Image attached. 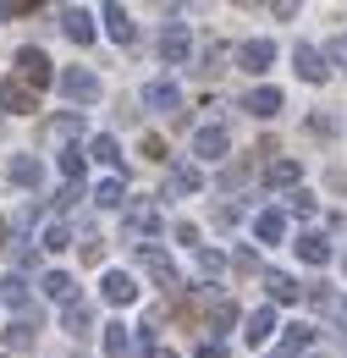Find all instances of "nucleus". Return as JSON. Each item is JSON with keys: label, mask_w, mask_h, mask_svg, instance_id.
<instances>
[{"label": "nucleus", "mask_w": 347, "mask_h": 358, "mask_svg": "<svg viewBox=\"0 0 347 358\" xmlns=\"http://www.w3.org/2000/svg\"><path fill=\"white\" fill-rule=\"evenodd\" d=\"M11 66H17V83H22V89H34V94H44L50 89V83H55V66H50V55H44V50H17V61H11Z\"/></svg>", "instance_id": "1"}, {"label": "nucleus", "mask_w": 347, "mask_h": 358, "mask_svg": "<svg viewBox=\"0 0 347 358\" xmlns=\"http://www.w3.org/2000/svg\"><path fill=\"white\" fill-rule=\"evenodd\" d=\"M55 89L66 94V99H78V105H94V99H99V78H94L88 66H66V72L55 78Z\"/></svg>", "instance_id": "2"}, {"label": "nucleus", "mask_w": 347, "mask_h": 358, "mask_svg": "<svg viewBox=\"0 0 347 358\" xmlns=\"http://www.w3.org/2000/svg\"><path fill=\"white\" fill-rule=\"evenodd\" d=\"M138 265L149 270V275H155L166 292H176V265L166 259V254H160V248H155V243H138Z\"/></svg>", "instance_id": "3"}, {"label": "nucleus", "mask_w": 347, "mask_h": 358, "mask_svg": "<svg viewBox=\"0 0 347 358\" xmlns=\"http://www.w3.org/2000/svg\"><path fill=\"white\" fill-rule=\"evenodd\" d=\"M143 110H160V116H176V110H182V94H176V83H166V78L143 83Z\"/></svg>", "instance_id": "4"}, {"label": "nucleus", "mask_w": 347, "mask_h": 358, "mask_svg": "<svg viewBox=\"0 0 347 358\" xmlns=\"http://www.w3.org/2000/svg\"><path fill=\"white\" fill-rule=\"evenodd\" d=\"M187 55H193V39H187L182 22H171V28L160 34V61H166V66H187Z\"/></svg>", "instance_id": "5"}, {"label": "nucleus", "mask_w": 347, "mask_h": 358, "mask_svg": "<svg viewBox=\"0 0 347 358\" xmlns=\"http://www.w3.org/2000/svg\"><path fill=\"white\" fill-rule=\"evenodd\" d=\"M0 110H11V116H34V110H39V94L22 89L17 78H6V83H0Z\"/></svg>", "instance_id": "6"}, {"label": "nucleus", "mask_w": 347, "mask_h": 358, "mask_svg": "<svg viewBox=\"0 0 347 358\" xmlns=\"http://www.w3.org/2000/svg\"><path fill=\"white\" fill-rule=\"evenodd\" d=\"M237 66L243 72H270L276 66V39H248V45L237 50Z\"/></svg>", "instance_id": "7"}, {"label": "nucleus", "mask_w": 347, "mask_h": 358, "mask_svg": "<svg viewBox=\"0 0 347 358\" xmlns=\"http://www.w3.org/2000/svg\"><path fill=\"white\" fill-rule=\"evenodd\" d=\"M193 155L226 160V155H232V133H226V127H199V133H193Z\"/></svg>", "instance_id": "8"}, {"label": "nucleus", "mask_w": 347, "mask_h": 358, "mask_svg": "<svg viewBox=\"0 0 347 358\" xmlns=\"http://www.w3.org/2000/svg\"><path fill=\"white\" fill-rule=\"evenodd\" d=\"M39 287H44V298H50V303H61V309H78V281H72L66 270H50Z\"/></svg>", "instance_id": "9"}, {"label": "nucleus", "mask_w": 347, "mask_h": 358, "mask_svg": "<svg viewBox=\"0 0 347 358\" xmlns=\"http://www.w3.org/2000/svg\"><path fill=\"white\" fill-rule=\"evenodd\" d=\"M105 34H111L116 45H138V22L127 17V6H116V0L105 6Z\"/></svg>", "instance_id": "10"}, {"label": "nucleus", "mask_w": 347, "mask_h": 358, "mask_svg": "<svg viewBox=\"0 0 347 358\" xmlns=\"http://www.w3.org/2000/svg\"><path fill=\"white\" fill-rule=\"evenodd\" d=\"M99 292H105V303H116V309H122V303H132V298H138V281H132L127 270H105Z\"/></svg>", "instance_id": "11"}, {"label": "nucleus", "mask_w": 347, "mask_h": 358, "mask_svg": "<svg viewBox=\"0 0 347 358\" xmlns=\"http://www.w3.org/2000/svg\"><path fill=\"white\" fill-rule=\"evenodd\" d=\"M292 61H298V78H304V83H325V72H331V66H325V50H314V45H298Z\"/></svg>", "instance_id": "12"}, {"label": "nucleus", "mask_w": 347, "mask_h": 358, "mask_svg": "<svg viewBox=\"0 0 347 358\" xmlns=\"http://www.w3.org/2000/svg\"><path fill=\"white\" fill-rule=\"evenodd\" d=\"M61 28H66L72 45H94V17H88L83 6H66V11H61Z\"/></svg>", "instance_id": "13"}, {"label": "nucleus", "mask_w": 347, "mask_h": 358, "mask_svg": "<svg viewBox=\"0 0 347 358\" xmlns=\"http://www.w3.org/2000/svg\"><path fill=\"white\" fill-rule=\"evenodd\" d=\"M204 187V177L193 171V166H171L166 171V199H187V193H199Z\"/></svg>", "instance_id": "14"}, {"label": "nucleus", "mask_w": 347, "mask_h": 358, "mask_svg": "<svg viewBox=\"0 0 347 358\" xmlns=\"http://www.w3.org/2000/svg\"><path fill=\"white\" fill-rule=\"evenodd\" d=\"M34 342H39V314H17V325L6 331V348L22 353V348H34Z\"/></svg>", "instance_id": "15"}, {"label": "nucleus", "mask_w": 347, "mask_h": 358, "mask_svg": "<svg viewBox=\"0 0 347 358\" xmlns=\"http://www.w3.org/2000/svg\"><path fill=\"white\" fill-rule=\"evenodd\" d=\"M99 331H105V336H99V348H105V353L111 358H132V325H122V320H111V325H99Z\"/></svg>", "instance_id": "16"}, {"label": "nucleus", "mask_w": 347, "mask_h": 358, "mask_svg": "<svg viewBox=\"0 0 347 358\" xmlns=\"http://www.w3.org/2000/svg\"><path fill=\"white\" fill-rule=\"evenodd\" d=\"M11 182H17V187H39L44 182V160L39 155H11Z\"/></svg>", "instance_id": "17"}, {"label": "nucleus", "mask_w": 347, "mask_h": 358, "mask_svg": "<svg viewBox=\"0 0 347 358\" xmlns=\"http://www.w3.org/2000/svg\"><path fill=\"white\" fill-rule=\"evenodd\" d=\"M237 105H243L248 116H276V110H281V89H248Z\"/></svg>", "instance_id": "18"}, {"label": "nucleus", "mask_w": 347, "mask_h": 358, "mask_svg": "<svg viewBox=\"0 0 347 358\" xmlns=\"http://www.w3.org/2000/svg\"><path fill=\"white\" fill-rule=\"evenodd\" d=\"M298 259H304V265H331V243H325V231H304V237H298Z\"/></svg>", "instance_id": "19"}, {"label": "nucleus", "mask_w": 347, "mask_h": 358, "mask_svg": "<svg viewBox=\"0 0 347 358\" xmlns=\"http://www.w3.org/2000/svg\"><path fill=\"white\" fill-rule=\"evenodd\" d=\"M264 292H270V303H298V298H304V287H298L292 275H281V270L264 275Z\"/></svg>", "instance_id": "20"}, {"label": "nucleus", "mask_w": 347, "mask_h": 358, "mask_svg": "<svg viewBox=\"0 0 347 358\" xmlns=\"http://www.w3.org/2000/svg\"><path fill=\"white\" fill-rule=\"evenodd\" d=\"M276 331V309H260L243 320V342H254V348H264V336Z\"/></svg>", "instance_id": "21"}, {"label": "nucleus", "mask_w": 347, "mask_h": 358, "mask_svg": "<svg viewBox=\"0 0 347 358\" xmlns=\"http://www.w3.org/2000/svg\"><path fill=\"white\" fill-rule=\"evenodd\" d=\"M160 231V215L149 210V204H132L127 210V237H155Z\"/></svg>", "instance_id": "22"}, {"label": "nucleus", "mask_w": 347, "mask_h": 358, "mask_svg": "<svg viewBox=\"0 0 347 358\" xmlns=\"http://www.w3.org/2000/svg\"><path fill=\"white\" fill-rule=\"evenodd\" d=\"M254 237H260V243H281V237H287V215H281V210L254 215Z\"/></svg>", "instance_id": "23"}, {"label": "nucleus", "mask_w": 347, "mask_h": 358, "mask_svg": "<svg viewBox=\"0 0 347 358\" xmlns=\"http://www.w3.org/2000/svg\"><path fill=\"white\" fill-rule=\"evenodd\" d=\"M0 298H6V309L28 314V281H22V275H6V281H0Z\"/></svg>", "instance_id": "24"}, {"label": "nucleus", "mask_w": 347, "mask_h": 358, "mask_svg": "<svg viewBox=\"0 0 347 358\" xmlns=\"http://www.w3.org/2000/svg\"><path fill=\"white\" fill-rule=\"evenodd\" d=\"M298 177H304V171H298V160H270V171H264L270 187H298Z\"/></svg>", "instance_id": "25"}, {"label": "nucleus", "mask_w": 347, "mask_h": 358, "mask_svg": "<svg viewBox=\"0 0 347 358\" xmlns=\"http://www.w3.org/2000/svg\"><path fill=\"white\" fill-rule=\"evenodd\" d=\"M88 155H94V160H99V166H111V171H122V149H116V138H94V143H88Z\"/></svg>", "instance_id": "26"}, {"label": "nucleus", "mask_w": 347, "mask_h": 358, "mask_svg": "<svg viewBox=\"0 0 347 358\" xmlns=\"http://www.w3.org/2000/svg\"><path fill=\"white\" fill-rule=\"evenodd\" d=\"M94 204H99V210H116V204H122V177L99 182V187H94Z\"/></svg>", "instance_id": "27"}, {"label": "nucleus", "mask_w": 347, "mask_h": 358, "mask_svg": "<svg viewBox=\"0 0 347 358\" xmlns=\"http://www.w3.org/2000/svg\"><path fill=\"white\" fill-rule=\"evenodd\" d=\"M39 243L50 248V254H61V248H72V226H61V221H55V226H44V237H39Z\"/></svg>", "instance_id": "28"}, {"label": "nucleus", "mask_w": 347, "mask_h": 358, "mask_svg": "<svg viewBox=\"0 0 347 358\" xmlns=\"http://www.w3.org/2000/svg\"><path fill=\"white\" fill-rule=\"evenodd\" d=\"M193 259H199V270H204V275H220V270H226V254H220V248H199Z\"/></svg>", "instance_id": "29"}, {"label": "nucleus", "mask_w": 347, "mask_h": 358, "mask_svg": "<svg viewBox=\"0 0 347 358\" xmlns=\"http://www.w3.org/2000/svg\"><path fill=\"white\" fill-rule=\"evenodd\" d=\"M309 342H314V331H309V325H287V358H292V353H304Z\"/></svg>", "instance_id": "30"}, {"label": "nucleus", "mask_w": 347, "mask_h": 358, "mask_svg": "<svg viewBox=\"0 0 347 358\" xmlns=\"http://www.w3.org/2000/svg\"><path fill=\"white\" fill-rule=\"evenodd\" d=\"M61 171H66V182L83 177V149H61Z\"/></svg>", "instance_id": "31"}, {"label": "nucleus", "mask_w": 347, "mask_h": 358, "mask_svg": "<svg viewBox=\"0 0 347 358\" xmlns=\"http://www.w3.org/2000/svg\"><path fill=\"white\" fill-rule=\"evenodd\" d=\"M243 182H248V160H237V166H226V171H220V187H226V193H232V187H243Z\"/></svg>", "instance_id": "32"}, {"label": "nucleus", "mask_w": 347, "mask_h": 358, "mask_svg": "<svg viewBox=\"0 0 347 358\" xmlns=\"http://www.w3.org/2000/svg\"><path fill=\"white\" fill-rule=\"evenodd\" d=\"M237 221H243V204H237V199H232V204H215V226H226V231H232Z\"/></svg>", "instance_id": "33"}, {"label": "nucleus", "mask_w": 347, "mask_h": 358, "mask_svg": "<svg viewBox=\"0 0 347 358\" xmlns=\"http://www.w3.org/2000/svg\"><path fill=\"white\" fill-rule=\"evenodd\" d=\"M78 199H83V187H78V182H66V187L55 193V215H66V210H72Z\"/></svg>", "instance_id": "34"}, {"label": "nucleus", "mask_w": 347, "mask_h": 358, "mask_svg": "<svg viewBox=\"0 0 347 358\" xmlns=\"http://www.w3.org/2000/svg\"><path fill=\"white\" fill-rule=\"evenodd\" d=\"M232 270H243V275H254V270H260V254H254V248H237V254H232Z\"/></svg>", "instance_id": "35"}, {"label": "nucleus", "mask_w": 347, "mask_h": 358, "mask_svg": "<svg viewBox=\"0 0 347 358\" xmlns=\"http://www.w3.org/2000/svg\"><path fill=\"white\" fill-rule=\"evenodd\" d=\"M39 11V0H0V17H28Z\"/></svg>", "instance_id": "36"}, {"label": "nucleus", "mask_w": 347, "mask_h": 358, "mask_svg": "<svg viewBox=\"0 0 347 358\" xmlns=\"http://www.w3.org/2000/svg\"><path fill=\"white\" fill-rule=\"evenodd\" d=\"M66 331H72V336H88V309H83V303L66 309Z\"/></svg>", "instance_id": "37"}, {"label": "nucleus", "mask_w": 347, "mask_h": 358, "mask_svg": "<svg viewBox=\"0 0 347 358\" xmlns=\"http://www.w3.org/2000/svg\"><path fill=\"white\" fill-rule=\"evenodd\" d=\"M309 303H314V309H325V314H337V292H331V287H314V292H309Z\"/></svg>", "instance_id": "38"}, {"label": "nucleus", "mask_w": 347, "mask_h": 358, "mask_svg": "<svg viewBox=\"0 0 347 358\" xmlns=\"http://www.w3.org/2000/svg\"><path fill=\"white\" fill-rule=\"evenodd\" d=\"M309 133H314V138H331V133H337V122H331V116H309Z\"/></svg>", "instance_id": "39"}, {"label": "nucleus", "mask_w": 347, "mask_h": 358, "mask_svg": "<svg viewBox=\"0 0 347 358\" xmlns=\"http://www.w3.org/2000/svg\"><path fill=\"white\" fill-rule=\"evenodd\" d=\"M143 160H166V143L160 138H143Z\"/></svg>", "instance_id": "40"}, {"label": "nucleus", "mask_w": 347, "mask_h": 358, "mask_svg": "<svg viewBox=\"0 0 347 358\" xmlns=\"http://www.w3.org/2000/svg\"><path fill=\"white\" fill-rule=\"evenodd\" d=\"M176 243H199V226H193V221H176Z\"/></svg>", "instance_id": "41"}, {"label": "nucleus", "mask_w": 347, "mask_h": 358, "mask_svg": "<svg viewBox=\"0 0 347 358\" xmlns=\"http://www.w3.org/2000/svg\"><path fill=\"white\" fill-rule=\"evenodd\" d=\"M292 210H298V215H314V193H292Z\"/></svg>", "instance_id": "42"}, {"label": "nucleus", "mask_w": 347, "mask_h": 358, "mask_svg": "<svg viewBox=\"0 0 347 358\" xmlns=\"http://www.w3.org/2000/svg\"><path fill=\"white\" fill-rule=\"evenodd\" d=\"M199 358H226V348H220V342H204V348H199Z\"/></svg>", "instance_id": "43"}, {"label": "nucleus", "mask_w": 347, "mask_h": 358, "mask_svg": "<svg viewBox=\"0 0 347 358\" xmlns=\"http://www.w3.org/2000/svg\"><path fill=\"white\" fill-rule=\"evenodd\" d=\"M155 358H176V353H155Z\"/></svg>", "instance_id": "44"}, {"label": "nucleus", "mask_w": 347, "mask_h": 358, "mask_svg": "<svg viewBox=\"0 0 347 358\" xmlns=\"http://www.w3.org/2000/svg\"><path fill=\"white\" fill-rule=\"evenodd\" d=\"M0 237H6V221H0Z\"/></svg>", "instance_id": "45"}, {"label": "nucleus", "mask_w": 347, "mask_h": 358, "mask_svg": "<svg viewBox=\"0 0 347 358\" xmlns=\"http://www.w3.org/2000/svg\"><path fill=\"white\" fill-rule=\"evenodd\" d=\"M276 358H287V353H276Z\"/></svg>", "instance_id": "46"}, {"label": "nucleus", "mask_w": 347, "mask_h": 358, "mask_svg": "<svg viewBox=\"0 0 347 358\" xmlns=\"http://www.w3.org/2000/svg\"><path fill=\"white\" fill-rule=\"evenodd\" d=\"M0 358H6V353H0Z\"/></svg>", "instance_id": "47"}]
</instances>
